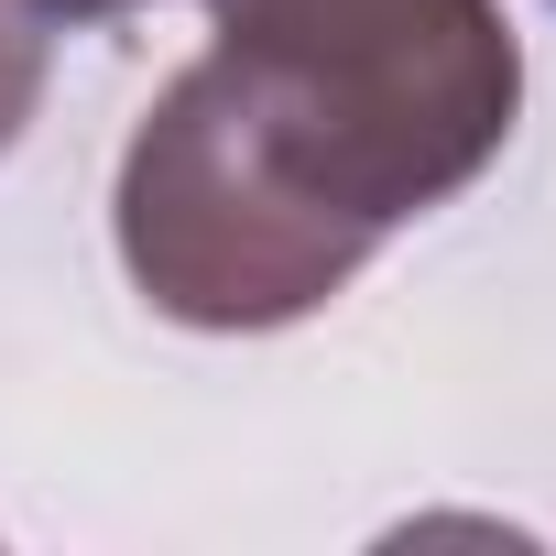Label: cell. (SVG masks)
<instances>
[{"label":"cell","mask_w":556,"mask_h":556,"mask_svg":"<svg viewBox=\"0 0 556 556\" xmlns=\"http://www.w3.org/2000/svg\"><path fill=\"white\" fill-rule=\"evenodd\" d=\"M207 55L371 240L469 197L523 121L502 0H207Z\"/></svg>","instance_id":"6da1fadb"},{"label":"cell","mask_w":556,"mask_h":556,"mask_svg":"<svg viewBox=\"0 0 556 556\" xmlns=\"http://www.w3.org/2000/svg\"><path fill=\"white\" fill-rule=\"evenodd\" d=\"M110 251L131 295L197 339H273L371 273V229L273 142L218 55H186L121 142Z\"/></svg>","instance_id":"7a4b0ae2"},{"label":"cell","mask_w":556,"mask_h":556,"mask_svg":"<svg viewBox=\"0 0 556 556\" xmlns=\"http://www.w3.org/2000/svg\"><path fill=\"white\" fill-rule=\"evenodd\" d=\"M55 12L45 0H0V164L23 153V131L45 121V77H55Z\"/></svg>","instance_id":"3957f363"},{"label":"cell","mask_w":556,"mask_h":556,"mask_svg":"<svg viewBox=\"0 0 556 556\" xmlns=\"http://www.w3.org/2000/svg\"><path fill=\"white\" fill-rule=\"evenodd\" d=\"M45 12H55L66 34H88V23H131V12H153V0H45Z\"/></svg>","instance_id":"277c9868"}]
</instances>
